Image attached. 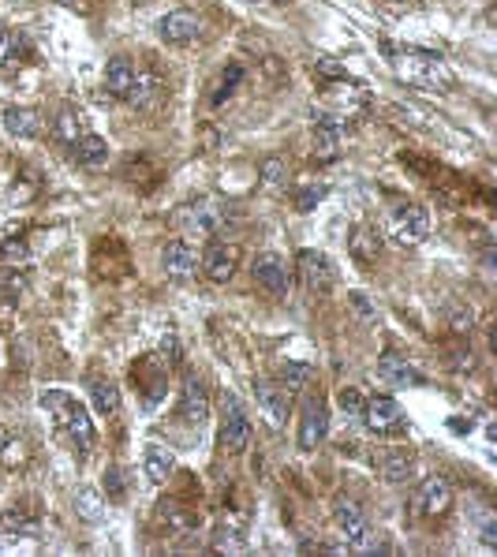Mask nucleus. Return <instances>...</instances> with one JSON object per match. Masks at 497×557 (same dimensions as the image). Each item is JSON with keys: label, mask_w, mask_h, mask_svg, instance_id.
Instances as JSON below:
<instances>
[{"label": "nucleus", "mask_w": 497, "mask_h": 557, "mask_svg": "<svg viewBox=\"0 0 497 557\" xmlns=\"http://www.w3.org/2000/svg\"><path fill=\"white\" fill-rule=\"evenodd\" d=\"M135 64H131L128 57H113L109 64H105V90L113 94V98H124L128 101L131 86H135Z\"/></svg>", "instance_id": "aec40b11"}, {"label": "nucleus", "mask_w": 497, "mask_h": 557, "mask_svg": "<svg viewBox=\"0 0 497 557\" xmlns=\"http://www.w3.org/2000/svg\"><path fill=\"white\" fill-rule=\"evenodd\" d=\"M363 427H367L370 434H378V438L400 434V430H404V408H400L393 397H370L367 404H363Z\"/></svg>", "instance_id": "6e6552de"}, {"label": "nucleus", "mask_w": 497, "mask_h": 557, "mask_svg": "<svg viewBox=\"0 0 497 557\" xmlns=\"http://www.w3.org/2000/svg\"><path fill=\"white\" fill-rule=\"evenodd\" d=\"M4 128H8V135H15V139H38L45 124L38 109H30V105H8V109H4Z\"/></svg>", "instance_id": "a211bd4d"}, {"label": "nucleus", "mask_w": 497, "mask_h": 557, "mask_svg": "<svg viewBox=\"0 0 497 557\" xmlns=\"http://www.w3.org/2000/svg\"><path fill=\"white\" fill-rule=\"evenodd\" d=\"M180 225H184L187 232H199V236H221L228 225V210L210 199L191 202V206L180 210Z\"/></svg>", "instance_id": "0eeeda50"}, {"label": "nucleus", "mask_w": 497, "mask_h": 557, "mask_svg": "<svg viewBox=\"0 0 497 557\" xmlns=\"http://www.w3.org/2000/svg\"><path fill=\"white\" fill-rule=\"evenodd\" d=\"M105 494H109V501L128 498V486H124V472L120 468H105Z\"/></svg>", "instance_id": "c9c22d12"}, {"label": "nucleus", "mask_w": 497, "mask_h": 557, "mask_svg": "<svg viewBox=\"0 0 497 557\" xmlns=\"http://www.w3.org/2000/svg\"><path fill=\"white\" fill-rule=\"evenodd\" d=\"M57 4H64L71 12H86V0H57Z\"/></svg>", "instance_id": "79ce46f5"}, {"label": "nucleus", "mask_w": 497, "mask_h": 557, "mask_svg": "<svg viewBox=\"0 0 497 557\" xmlns=\"http://www.w3.org/2000/svg\"><path fill=\"white\" fill-rule=\"evenodd\" d=\"M27 255H30L27 240H4L0 243V258H4L8 266H15V262H27Z\"/></svg>", "instance_id": "e433bc0d"}, {"label": "nucleus", "mask_w": 497, "mask_h": 557, "mask_svg": "<svg viewBox=\"0 0 497 557\" xmlns=\"http://www.w3.org/2000/svg\"><path fill=\"white\" fill-rule=\"evenodd\" d=\"M240 83H243V68H240V64H232V68L221 75V86H217V94H213V105H221L225 98H232Z\"/></svg>", "instance_id": "f704fd0d"}, {"label": "nucleus", "mask_w": 497, "mask_h": 557, "mask_svg": "<svg viewBox=\"0 0 497 557\" xmlns=\"http://www.w3.org/2000/svg\"><path fill=\"white\" fill-rule=\"evenodd\" d=\"M251 277H255V285L262 288V292H270V296H277V300H284L288 288H292V270H288V262H284L281 255H273V251L255 255V262H251Z\"/></svg>", "instance_id": "39448f33"}, {"label": "nucleus", "mask_w": 497, "mask_h": 557, "mask_svg": "<svg viewBox=\"0 0 497 557\" xmlns=\"http://www.w3.org/2000/svg\"><path fill=\"white\" fill-rule=\"evenodd\" d=\"M161 352H165V356H169V363H180V341H176V337H165V341H161Z\"/></svg>", "instance_id": "ea45409f"}, {"label": "nucleus", "mask_w": 497, "mask_h": 557, "mask_svg": "<svg viewBox=\"0 0 497 557\" xmlns=\"http://www.w3.org/2000/svg\"><path fill=\"white\" fill-rule=\"evenodd\" d=\"M311 146H314L311 154L318 161H337L341 158V124L329 120V116H318L311 131Z\"/></svg>", "instance_id": "dca6fc26"}, {"label": "nucleus", "mask_w": 497, "mask_h": 557, "mask_svg": "<svg viewBox=\"0 0 497 557\" xmlns=\"http://www.w3.org/2000/svg\"><path fill=\"white\" fill-rule=\"evenodd\" d=\"M157 34H161V42L169 45H195L202 34V19L195 12H169L161 15V23H157Z\"/></svg>", "instance_id": "9b49d317"}, {"label": "nucleus", "mask_w": 497, "mask_h": 557, "mask_svg": "<svg viewBox=\"0 0 497 557\" xmlns=\"http://www.w3.org/2000/svg\"><path fill=\"white\" fill-rule=\"evenodd\" d=\"M217 550H221V554H240L243 550V524L240 520H232V528H228V520L225 524H221V531H217Z\"/></svg>", "instance_id": "7c9ffc66"}, {"label": "nucleus", "mask_w": 497, "mask_h": 557, "mask_svg": "<svg viewBox=\"0 0 497 557\" xmlns=\"http://www.w3.org/2000/svg\"><path fill=\"white\" fill-rule=\"evenodd\" d=\"M333 520H337V528H341V535L352 543L359 531L367 528V516H363V509H359V501L355 498H337L333 501Z\"/></svg>", "instance_id": "4be33fe9"}, {"label": "nucleus", "mask_w": 497, "mask_h": 557, "mask_svg": "<svg viewBox=\"0 0 497 557\" xmlns=\"http://www.w3.org/2000/svg\"><path fill=\"white\" fill-rule=\"evenodd\" d=\"M180 415H184L191 427H206L210 419V397H206V386L195 371L184 374V393H180Z\"/></svg>", "instance_id": "f8f14e48"}, {"label": "nucleus", "mask_w": 497, "mask_h": 557, "mask_svg": "<svg viewBox=\"0 0 497 557\" xmlns=\"http://www.w3.org/2000/svg\"><path fill=\"white\" fill-rule=\"evenodd\" d=\"M419 509H423L426 516L449 513V509H453V486H449V479H441V475L423 479V486H419Z\"/></svg>", "instance_id": "2eb2a0df"}, {"label": "nucleus", "mask_w": 497, "mask_h": 557, "mask_svg": "<svg viewBox=\"0 0 497 557\" xmlns=\"http://www.w3.org/2000/svg\"><path fill=\"white\" fill-rule=\"evenodd\" d=\"M53 135H57L64 146H75L86 135L83 113H79V109H71V105H64V109L57 113V120H53Z\"/></svg>", "instance_id": "b1692460"}, {"label": "nucleus", "mask_w": 497, "mask_h": 557, "mask_svg": "<svg viewBox=\"0 0 497 557\" xmlns=\"http://www.w3.org/2000/svg\"><path fill=\"white\" fill-rule=\"evenodd\" d=\"M90 397H94V408H98L105 419H109V415H120V389H116L109 378H90Z\"/></svg>", "instance_id": "393cba45"}, {"label": "nucleus", "mask_w": 497, "mask_h": 557, "mask_svg": "<svg viewBox=\"0 0 497 557\" xmlns=\"http://www.w3.org/2000/svg\"><path fill=\"white\" fill-rule=\"evenodd\" d=\"M71 158L79 161L83 169H101L109 161V143L101 135H94V131H86L83 139L71 146Z\"/></svg>", "instance_id": "5701e85b"}, {"label": "nucleus", "mask_w": 497, "mask_h": 557, "mask_svg": "<svg viewBox=\"0 0 497 557\" xmlns=\"http://www.w3.org/2000/svg\"><path fill=\"white\" fill-rule=\"evenodd\" d=\"M236 262H240V251L232 243H210L206 255H202V273L210 277L213 285H225L236 273Z\"/></svg>", "instance_id": "4468645a"}, {"label": "nucleus", "mask_w": 497, "mask_h": 557, "mask_svg": "<svg viewBox=\"0 0 497 557\" xmlns=\"http://www.w3.org/2000/svg\"><path fill=\"white\" fill-rule=\"evenodd\" d=\"M8 49H12V34H8V27L0 23V64H4V57H8Z\"/></svg>", "instance_id": "a19ab883"}, {"label": "nucleus", "mask_w": 497, "mask_h": 557, "mask_svg": "<svg viewBox=\"0 0 497 557\" xmlns=\"http://www.w3.org/2000/svg\"><path fill=\"white\" fill-rule=\"evenodd\" d=\"M363 404H367V400L359 397V389H341V408L352 415V419H363Z\"/></svg>", "instance_id": "58836bf2"}, {"label": "nucleus", "mask_w": 497, "mask_h": 557, "mask_svg": "<svg viewBox=\"0 0 497 557\" xmlns=\"http://www.w3.org/2000/svg\"><path fill=\"white\" fill-rule=\"evenodd\" d=\"M311 374H314V367L311 363H284L281 367V382L288 393H296V389H307V382H311Z\"/></svg>", "instance_id": "cd10ccee"}, {"label": "nucleus", "mask_w": 497, "mask_h": 557, "mask_svg": "<svg viewBox=\"0 0 497 557\" xmlns=\"http://www.w3.org/2000/svg\"><path fill=\"white\" fill-rule=\"evenodd\" d=\"M348 303H352V311H355V318H359V322H367V326H374V322H378V311L370 307L363 292H348Z\"/></svg>", "instance_id": "4c0bfd02"}, {"label": "nucleus", "mask_w": 497, "mask_h": 557, "mask_svg": "<svg viewBox=\"0 0 497 557\" xmlns=\"http://www.w3.org/2000/svg\"><path fill=\"white\" fill-rule=\"evenodd\" d=\"M382 472H385V483H404L408 475H412V453H385L382 457Z\"/></svg>", "instance_id": "bb28decb"}, {"label": "nucleus", "mask_w": 497, "mask_h": 557, "mask_svg": "<svg viewBox=\"0 0 497 557\" xmlns=\"http://www.w3.org/2000/svg\"><path fill=\"white\" fill-rule=\"evenodd\" d=\"M389 232L404 247H419L430 236V214H426L423 206H415V202H404V206H397L389 214Z\"/></svg>", "instance_id": "20e7f679"}, {"label": "nucleus", "mask_w": 497, "mask_h": 557, "mask_svg": "<svg viewBox=\"0 0 497 557\" xmlns=\"http://www.w3.org/2000/svg\"><path fill=\"white\" fill-rule=\"evenodd\" d=\"M0 464H4V468H19V464H27V442H23V438H8L4 449H0Z\"/></svg>", "instance_id": "72a5a7b5"}, {"label": "nucleus", "mask_w": 497, "mask_h": 557, "mask_svg": "<svg viewBox=\"0 0 497 557\" xmlns=\"http://www.w3.org/2000/svg\"><path fill=\"white\" fill-rule=\"evenodd\" d=\"M329 195L326 184H307V187H296V195H292V202H296V210H303V214H311L318 202Z\"/></svg>", "instance_id": "473e14b6"}, {"label": "nucleus", "mask_w": 497, "mask_h": 557, "mask_svg": "<svg viewBox=\"0 0 497 557\" xmlns=\"http://www.w3.org/2000/svg\"><path fill=\"white\" fill-rule=\"evenodd\" d=\"M348 251H352L359 262H374V258L382 255V232L374 229V225H355L348 232Z\"/></svg>", "instance_id": "412c9836"}, {"label": "nucleus", "mask_w": 497, "mask_h": 557, "mask_svg": "<svg viewBox=\"0 0 497 557\" xmlns=\"http://www.w3.org/2000/svg\"><path fill=\"white\" fill-rule=\"evenodd\" d=\"M75 513L83 516L86 524H101L105 520V498H101L94 486H79L75 490Z\"/></svg>", "instance_id": "a878e982"}, {"label": "nucleus", "mask_w": 497, "mask_h": 557, "mask_svg": "<svg viewBox=\"0 0 497 557\" xmlns=\"http://www.w3.org/2000/svg\"><path fill=\"white\" fill-rule=\"evenodd\" d=\"M0 528L8 531V535H23V539H34V535H38V520H30L27 513H4Z\"/></svg>", "instance_id": "2f4dec72"}, {"label": "nucleus", "mask_w": 497, "mask_h": 557, "mask_svg": "<svg viewBox=\"0 0 497 557\" xmlns=\"http://www.w3.org/2000/svg\"><path fill=\"white\" fill-rule=\"evenodd\" d=\"M247 4H281V0H247Z\"/></svg>", "instance_id": "37998d69"}, {"label": "nucleus", "mask_w": 497, "mask_h": 557, "mask_svg": "<svg viewBox=\"0 0 497 557\" xmlns=\"http://www.w3.org/2000/svg\"><path fill=\"white\" fill-rule=\"evenodd\" d=\"M258 180H262V187H270V191H277V187H284V180H288V165H284V158H266L262 161V169H258Z\"/></svg>", "instance_id": "c85d7f7f"}, {"label": "nucleus", "mask_w": 497, "mask_h": 557, "mask_svg": "<svg viewBox=\"0 0 497 557\" xmlns=\"http://www.w3.org/2000/svg\"><path fill=\"white\" fill-rule=\"evenodd\" d=\"M255 400H258V415L266 419V427L281 430L284 419H288V389L281 382H273V378H258Z\"/></svg>", "instance_id": "1a4fd4ad"}, {"label": "nucleus", "mask_w": 497, "mask_h": 557, "mask_svg": "<svg viewBox=\"0 0 497 557\" xmlns=\"http://www.w3.org/2000/svg\"><path fill=\"white\" fill-rule=\"evenodd\" d=\"M157 94H161V90H157L154 75H135V86H131L128 101L131 105H139V109H146V105H154Z\"/></svg>", "instance_id": "c756f323"}, {"label": "nucleus", "mask_w": 497, "mask_h": 557, "mask_svg": "<svg viewBox=\"0 0 497 557\" xmlns=\"http://www.w3.org/2000/svg\"><path fill=\"white\" fill-rule=\"evenodd\" d=\"M296 266L311 292H329V288L337 285V266H333V258L326 251H311L307 247V251H299Z\"/></svg>", "instance_id": "9d476101"}, {"label": "nucleus", "mask_w": 497, "mask_h": 557, "mask_svg": "<svg viewBox=\"0 0 497 557\" xmlns=\"http://www.w3.org/2000/svg\"><path fill=\"white\" fill-rule=\"evenodd\" d=\"M329 434V408L322 397H307L303 400V412H299V434L296 445L299 453H314L318 445L326 442Z\"/></svg>", "instance_id": "7ed1b4c3"}, {"label": "nucleus", "mask_w": 497, "mask_h": 557, "mask_svg": "<svg viewBox=\"0 0 497 557\" xmlns=\"http://www.w3.org/2000/svg\"><path fill=\"white\" fill-rule=\"evenodd\" d=\"M378 378H382L385 386H397V389H408V386H423L426 378L419 371H415L408 359H400V356H382L378 359Z\"/></svg>", "instance_id": "f3484780"}, {"label": "nucleus", "mask_w": 497, "mask_h": 557, "mask_svg": "<svg viewBox=\"0 0 497 557\" xmlns=\"http://www.w3.org/2000/svg\"><path fill=\"white\" fill-rule=\"evenodd\" d=\"M251 445V419L243 412V404L225 393V423H221V449L228 457H240L243 449Z\"/></svg>", "instance_id": "423d86ee"}, {"label": "nucleus", "mask_w": 497, "mask_h": 557, "mask_svg": "<svg viewBox=\"0 0 497 557\" xmlns=\"http://www.w3.org/2000/svg\"><path fill=\"white\" fill-rule=\"evenodd\" d=\"M393 72L397 79L412 86H423V90H445V86L453 83V75L449 68L441 64L438 53H423V49H393Z\"/></svg>", "instance_id": "f03ea898"}, {"label": "nucleus", "mask_w": 497, "mask_h": 557, "mask_svg": "<svg viewBox=\"0 0 497 557\" xmlns=\"http://www.w3.org/2000/svg\"><path fill=\"white\" fill-rule=\"evenodd\" d=\"M142 472H146V479L154 486L169 483V475L176 472V457H172L165 445L150 442L146 445V453H142Z\"/></svg>", "instance_id": "6ab92c4d"}, {"label": "nucleus", "mask_w": 497, "mask_h": 557, "mask_svg": "<svg viewBox=\"0 0 497 557\" xmlns=\"http://www.w3.org/2000/svg\"><path fill=\"white\" fill-rule=\"evenodd\" d=\"M161 270L176 277V281H187V277H195L199 273V255H195V247L187 240H169L161 247Z\"/></svg>", "instance_id": "ddd939ff"}, {"label": "nucleus", "mask_w": 497, "mask_h": 557, "mask_svg": "<svg viewBox=\"0 0 497 557\" xmlns=\"http://www.w3.org/2000/svg\"><path fill=\"white\" fill-rule=\"evenodd\" d=\"M38 404H42L45 412H49V419L75 442L79 457H86V453L94 449V442H98L94 419L86 412V404H79L68 389H42V393H38Z\"/></svg>", "instance_id": "f257e3e1"}]
</instances>
